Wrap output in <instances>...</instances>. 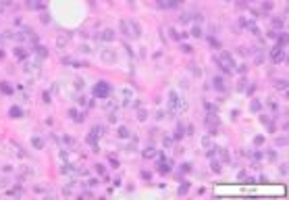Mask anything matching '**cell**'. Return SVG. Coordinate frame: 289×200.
I'll use <instances>...</instances> for the list:
<instances>
[{
	"mask_svg": "<svg viewBox=\"0 0 289 200\" xmlns=\"http://www.w3.org/2000/svg\"><path fill=\"white\" fill-rule=\"evenodd\" d=\"M181 171H191V165H187V163H185V165H181Z\"/></svg>",
	"mask_w": 289,
	"mask_h": 200,
	"instance_id": "12",
	"label": "cell"
},
{
	"mask_svg": "<svg viewBox=\"0 0 289 200\" xmlns=\"http://www.w3.org/2000/svg\"><path fill=\"white\" fill-rule=\"evenodd\" d=\"M270 58H273V63H281V61L285 58V50H283V46H275L273 52H270Z\"/></svg>",
	"mask_w": 289,
	"mask_h": 200,
	"instance_id": "3",
	"label": "cell"
},
{
	"mask_svg": "<svg viewBox=\"0 0 289 200\" xmlns=\"http://www.w3.org/2000/svg\"><path fill=\"white\" fill-rule=\"evenodd\" d=\"M218 63H220V69H225V71H229V69H233V67H235V61L231 58V54H229V52H220Z\"/></svg>",
	"mask_w": 289,
	"mask_h": 200,
	"instance_id": "1",
	"label": "cell"
},
{
	"mask_svg": "<svg viewBox=\"0 0 289 200\" xmlns=\"http://www.w3.org/2000/svg\"><path fill=\"white\" fill-rule=\"evenodd\" d=\"M119 136H121V138H129V129H127V127H121V129H119Z\"/></svg>",
	"mask_w": 289,
	"mask_h": 200,
	"instance_id": "8",
	"label": "cell"
},
{
	"mask_svg": "<svg viewBox=\"0 0 289 200\" xmlns=\"http://www.w3.org/2000/svg\"><path fill=\"white\" fill-rule=\"evenodd\" d=\"M154 154H156V152H154V148H146V152H144V157H146V159H152Z\"/></svg>",
	"mask_w": 289,
	"mask_h": 200,
	"instance_id": "7",
	"label": "cell"
},
{
	"mask_svg": "<svg viewBox=\"0 0 289 200\" xmlns=\"http://www.w3.org/2000/svg\"><path fill=\"white\" fill-rule=\"evenodd\" d=\"M10 115H13V117H15V119H17V117H19V115H21V111H19V109H10Z\"/></svg>",
	"mask_w": 289,
	"mask_h": 200,
	"instance_id": "9",
	"label": "cell"
},
{
	"mask_svg": "<svg viewBox=\"0 0 289 200\" xmlns=\"http://www.w3.org/2000/svg\"><path fill=\"white\" fill-rule=\"evenodd\" d=\"M275 85H277L279 90H285V88H287V81H285V79H277V81H275Z\"/></svg>",
	"mask_w": 289,
	"mask_h": 200,
	"instance_id": "5",
	"label": "cell"
},
{
	"mask_svg": "<svg viewBox=\"0 0 289 200\" xmlns=\"http://www.w3.org/2000/svg\"><path fill=\"white\" fill-rule=\"evenodd\" d=\"M185 192H187V184H183V186L179 188V194H185Z\"/></svg>",
	"mask_w": 289,
	"mask_h": 200,
	"instance_id": "13",
	"label": "cell"
},
{
	"mask_svg": "<svg viewBox=\"0 0 289 200\" xmlns=\"http://www.w3.org/2000/svg\"><path fill=\"white\" fill-rule=\"evenodd\" d=\"M273 25H275V27H281V25H283V19H275Z\"/></svg>",
	"mask_w": 289,
	"mask_h": 200,
	"instance_id": "10",
	"label": "cell"
},
{
	"mask_svg": "<svg viewBox=\"0 0 289 200\" xmlns=\"http://www.w3.org/2000/svg\"><path fill=\"white\" fill-rule=\"evenodd\" d=\"M108 94H110V85H108L106 81H98L96 88H94V96H98V98H106Z\"/></svg>",
	"mask_w": 289,
	"mask_h": 200,
	"instance_id": "2",
	"label": "cell"
},
{
	"mask_svg": "<svg viewBox=\"0 0 289 200\" xmlns=\"http://www.w3.org/2000/svg\"><path fill=\"white\" fill-rule=\"evenodd\" d=\"M252 109H254V111H260V102L254 100V102H252Z\"/></svg>",
	"mask_w": 289,
	"mask_h": 200,
	"instance_id": "11",
	"label": "cell"
},
{
	"mask_svg": "<svg viewBox=\"0 0 289 200\" xmlns=\"http://www.w3.org/2000/svg\"><path fill=\"white\" fill-rule=\"evenodd\" d=\"M214 88L216 90H225V79L223 77H214Z\"/></svg>",
	"mask_w": 289,
	"mask_h": 200,
	"instance_id": "4",
	"label": "cell"
},
{
	"mask_svg": "<svg viewBox=\"0 0 289 200\" xmlns=\"http://www.w3.org/2000/svg\"><path fill=\"white\" fill-rule=\"evenodd\" d=\"M191 36H194V38H200V36H202V29H200L198 25H196V27H191Z\"/></svg>",
	"mask_w": 289,
	"mask_h": 200,
	"instance_id": "6",
	"label": "cell"
}]
</instances>
